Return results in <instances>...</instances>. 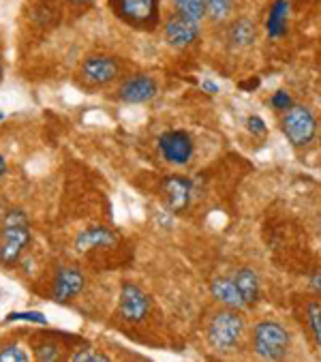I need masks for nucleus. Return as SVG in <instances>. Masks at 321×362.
<instances>
[{"label":"nucleus","mask_w":321,"mask_h":362,"mask_svg":"<svg viewBox=\"0 0 321 362\" xmlns=\"http://www.w3.org/2000/svg\"><path fill=\"white\" fill-rule=\"evenodd\" d=\"M243 334H245V320L238 313V309H229V307L216 311L206 326V339L210 347L216 351L235 349Z\"/></svg>","instance_id":"nucleus-1"},{"label":"nucleus","mask_w":321,"mask_h":362,"mask_svg":"<svg viewBox=\"0 0 321 362\" xmlns=\"http://www.w3.org/2000/svg\"><path fill=\"white\" fill-rule=\"evenodd\" d=\"M30 243V226L22 210H9L3 219L0 232V264L11 266L20 259L22 251Z\"/></svg>","instance_id":"nucleus-2"},{"label":"nucleus","mask_w":321,"mask_h":362,"mask_svg":"<svg viewBox=\"0 0 321 362\" xmlns=\"http://www.w3.org/2000/svg\"><path fill=\"white\" fill-rule=\"evenodd\" d=\"M253 347L264 360H281L289 351V332L279 322H259L253 328Z\"/></svg>","instance_id":"nucleus-3"},{"label":"nucleus","mask_w":321,"mask_h":362,"mask_svg":"<svg viewBox=\"0 0 321 362\" xmlns=\"http://www.w3.org/2000/svg\"><path fill=\"white\" fill-rule=\"evenodd\" d=\"M283 133L291 146H308L317 135V120L313 112L304 105H291L283 116Z\"/></svg>","instance_id":"nucleus-4"},{"label":"nucleus","mask_w":321,"mask_h":362,"mask_svg":"<svg viewBox=\"0 0 321 362\" xmlns=\"http://www.w3.org/2000/svg\"><path fill=\"white\" fill-rule=\"evenodd\" d=\"M112 11L129 26H154L158 22L156 0H110Z\"/></svg>","instance_id":"nucleus-5"},{"label":"nucleus","mask_w":321,"mask_h":362,"mask_svg":"<svg viewBox=\"0 0 321 362\" xmlns=\"http://www.w3.org/2000/svg\"><path fill=\"white\" fill-rule=\"evenodd\" d=\"M158 151L168 163L187 165L193 157L195 146H193V139L189 133L174 129V131H168L158 137Z\"/></svg>","instance_id":"nucleus-6"},{"label":"nucleus","mask_w":321,"mask_h":362,"mask_svg":"<svg viewBox=\"0 0 321 362\" xmlns=\"http://www.w3.org/2000/svg\"><path fill=\"white\" fill-rule=\"evenodd\" d=\"M148 309H150V298L144 289L135 283H122V289H120V317L131 322V324H137L141 322L146 315H148Z\"/></svg>","instance_id":"nucleus-7"},{"label":"nucleus","mask_w":321,"mask_h":362,"mask_svg":"<svg viewBox=\"0 0 321 362\" xmlns=\"http://www.w3.org/2000/svg\"><path fill=\"white\" fill-rule=\"evenodd\" d=\"M79 74L91 86H105L118 76V62L112 56H88Z\"/></svg>","instance_id":"nucleus-8"},{"label":"nucleus","mask_w":321,"mask_h":362,"mask_svg":"<svg viewBox=\"0 0 321 362\" xmlns=\"http://www.w3.org/2000/svg\"><path fill=\"white\" fill-rule=\"evenodd\" d=\"M197 37H199V22L195 20H189L176 13V18H172L165 24V41L172 47H178V49L189 47L197 41Z\"/></svg>","instance_id":"nucleus-9"},{"label":"nucleus","mask_w":321,"mask_h":362,"mask_svg":"<svg viewBox=\"0 0 321 362\" xmlns=\"http://www.w3.org/2000/svg\"><path fill=\"white\" fill-rule=\"evenodd\" d=\"M118 97L124 103H148L156 97V82L148 76H133L124 80L118 88Z\"/></svg>","instance_id":"nucleus-10"},{"label":"nucleus","mask_w":321,"mask_h":362,"mask_svg":"<svg viewBox=\"0 0 321 362\" xmlns=\"http://www.w3.org/2000/svg\"><path fill=\"white\" fill-rule=\"evenodd\" d=\"M191 195H193V185L185 176H170L163 182V197L172 212L185 210L191 204Z\"/></svg>","instance_id":"nucleus-11"},{"label":"nucleus","mask_w":321,"mask_h":362,"mask_svg":"<svg viewBox=\"0 0 321 362\" xmlns=\"http://www.w3.org/2000/svg\"><path fill=\"white\" fill-rule=\"evenodd\" d=\"M84 289V274L75 268H60L54 279V298L58 303L73 300Z\"/></svg>","instance_id":"nucleus-12"},{"label":"nucleus","mask_w":321,"mask_h":362,"mask_svg":"<svg viewBox=\"0 0 321 362\" xmlns=\"http://www.w3.org/2000/svg\"><path fill=\"white\" fill-rule=\"evenodd\" d=\"M210 292H212V298L218 300L221 305L229 307V309H245L249 307L243 292H240V287L235 285L233 279H227V276H216L212 283H210Z\"/></svg>","instance_id":"nucleus-13"},{"label":"nucleus","mask_w":321,"mask_h":362,"mask_svg":"<svg viewBox=\"0 0 321 362\" xmlns=\"http://www.w3.org/2000/svg\"><path fill=\"white\" fill-rule=\"evenodd\" d=\"M116 243V234L107 228H88L84 232H79L75 238V249L79 253H86L99 247H112Z\"/></svg>","instance_id":"nucleus-14"},{"label":"nucleus","mask_w":321,"mask_h":362,"mask_svg":"<svg viewBox=\"0 0 321 362\" xmlns=\"http://www.w3.org/2000/svg\"><path fill=\"white\" fill-rule=\"evenodd\" d=\"M233 281H235V285L240 287V292H243V296H245V300H247L249 307L255 305V303L259 300V296H262V285H259V279H257V274H255L253 270H249V268H240V270L235 272Z\"/></svg>","instance_id":"nucleus-15"},{"label":"nucleus","mask_w":321,"mask_h":362,"mask_svg":"<svg viewBox=\"0 0 321 362\" xmlns=\"http://www.w3.org/2000/svg\"><path fill=\"white\" fill-rule=\"evenodd\" d=\"M227 39L233 47H249L255 41V24L249 18H240L229 26Z\"/></svg>","instance_id":"nucleus-16"},{"label":"nucleus","mask_w":321,"mask_h":362,"mask_svg":"<svg viewBox=\"0 0 321 362\" xmlns=\"http://www.w3.org/2000/svg\"><path fill=\"white\" fill-rule=\"evenodd\" d=\"M287 16H289V0H276V3L270 7L268 22H266V28H268L270 37H283L285 35Z\"/></svg>","instance_id":"nucleus-17"},{"label":"nucleus","mask_w":321,"mask_h":362,"mask_svg":"<svg viewBox=\"0 0 321 362\" xmlns=\"http://www.w3.org/2000/svg\"><path fill=\"white\" fill-rule=\"evenodd\" d=\"M176 13L189 20L199 22L206 16V0H172Z\"/></svg>","instance_id":"nucleus-18"},{"label":"nucleus","mask_w":321,"mask_h":362,"mask_svg":"<svg viewBox=\"0 0 321 362\" xmlns=\"http://www.w3.org/2000/svg\"><path fill=\"white\" fill-rule=\"evenodd\" d=\"M233 11V0H206V16L212 22H223Z\"/></svg>","instance_id":"nucleus-19"},{"label":"nucleus","mask_w":321,"mask_h":362,"mask_svg":"<svg viewBox=\"0 0 321 362\" xmlns=\"http://www.w3.org/2000/svg\"><path fill=\"white\" fill-rule=\"evenodd\" d=\"M306 322H308V328L313 332V339L315 343L321 347V305L319 303H308L306 307Z\"/></svg>","instance_id":"nucleus-20"},{"label":"nucleus","mask_w":321,"mask_h":362,"mask_svg":"<svg viewBox=\"0 0 321 362\" xmlns=\"http://www.w3.org/2000/svg\"><path fill=\"white\" fill-rule=\"evenodd\" d=\"M30 360V356L20 347V345H5V347H0V362H26Z\"/></svg>","instance_id":"nucleus-21"},{"label":"nucleus","mask_w":321,"mask_h":362,"mask_svg":"<svg viewBox=\"0 0 321 362\" xmlns=\"http://www.w3.org/2000/svg\"><path fill=\"white\" fill-rule=\"evenodd\" d=\"M71 360L73 362H110L112 358L107 356V354H103V351H99V349H82V351H75L73 356H71Z\"/></svg>","instance_id":"nucleus-22"},{"label":"nucleus","mask_w":321,"mask_h":362,"mask_svg":"<svg viewBox=\"0 0 321 362\" xmlns=\"http://www.w3.org/2000/svg\"><path fill=\"white\" fill-rule=\"evenodd\" d=\"M35 356L41 362H56L60 358V351H58L56 343H41V345L35 347Z\"/></svg>","instance_id":"nucleus-23"},{"label":"nucleus","mask_w":321,"mask_h":362,"mask_svg":"<svg viewBox=\"0 0 321 362\" xmlns=\"http://www.w3.org/2000/svg\"><path fill=\"white\" fill-rule=\"evenodd\" d=\"M35 322V324H45V315L39 313V311H18V313H11L7 317V322Z\"/></svg>","instance_id":"nucleus-24"},{"label":"nucleus","mask_w":321,"mask_h":362,"mask_svg":"<svg viewBox=\"0 0 321 362\" xmlns=\"http://www.w3.org/2000/svg\"><path fill=\"white\" fill-rule=\"evenodd\" d=\"M272 105H274L276 110H285V112H287V110L293 105V101H291V97H289L285 90H279V93L272 97Z\"/></svg>","instance_id":"nucleus-25"},{"label":"nucleus","mask_w":321,"mask_h":362,"mask_svg":"<svg viewBox=\"0 0 321 362\" xmlns=\"http://www.w3.org/2000/svg\"><path fill=\"white\" fill-rule=\"evenodd\" d=\"M249 131L255 133V135H264L266 133V122L259 116H251L249 118Z\"/></svg>","instance_id":"nucleus-26"},{"label":"nucleus","mask_w":321,"mask_h":362,"mask_svg":"<svg viewBox=\"0 0 321 362\" xmlns=\"http://www.w3.org/2000/svg\"><path fill=\"white\" fill-rule=\"evenodd\" d=\"M202 88H204L206 93H210V95H214V93H218V86H216L214 82H210V80H206V82H202Z\"/></svg>","instance_id":"nucleus-27"},{"label":"nucleus","mask_w":321,"mask_h":362,"mask_svg":"<svg viewBox=\"0 0 321 362\" xmlns=\"http://www.w3.org/2000/svg\"><path fill=\"white\" fill-rule=\"evenodd\" d=\"M313 287L321 294V274H315V276H313Z\"/></svg>","instance_id":"nucleus-28"},{"label":"nucleus","mask_w":321,"mask_h":362,"mask_svg":"<svg viewBox=\"0 0 321 362\" xmlns=\"http://www.w3.org/2000/svg\"><path fill=\"white\" fill-rule=\"evenodd\" d=\"M5 172H7V161H5V157L0 155V178L5 176Z\"/></svg>","instance_id":"nucleus-29"},{"label":"nucleus","mask_w":321,"mask_h":362,"mask_svg":"<svg viewBox=\"0 0 321 362\" xmlns=\"http://www.w3.org/2000/svg\"><path fill=\"white\" fill-rule=\"evenodd\" d=\"M71 3H75V5H88V3H93V0H71Z\"/></svg>","instance_id":"nucleus-30"},{"label":"nucleus","mask_w":321,"mask_h":362,"mask_svg":"<svg viewBox=\"0 0 321 362\" xmlns=\"http://www.w3.org/2000/svg\"><path fill=\"white\" fill-rule=\"evenodd\" d=\"M0 80H3V62H0Z\"/></svg>","instance_id":"nucleus-31"},{"label":"nucleus","mask_w":321,"mask_h":362,"mask_svg":"<svg viewBox=\"0 0 321 362\" xmlns=\"http://www.w3.org/2000/svg\"><path fill=\"white\" fill-rule=\"evenodd\" d=\"M3 118H5V114H3V112H0V120H3Z\"/></svg>","instance_id":"nucleus-32"},{"label":"nucleus","mask_w":321,"mask_h":362,"mask_svg":"<svg viewBox=\"0 0 321 362\" xmlns=\"http://www.w3.org/2000/svg\"><path fill=\"white\" fill-rule=\"evenodd\" d=\"M319 97H321V84H319Z\"/></svg>","instance_id":"nucleus-33"},{"label":"nucleus","mask_w":321,"mask_h":362,"mask_svg":"<svg viewBox=\"0 0 321 362\" xmlns=\"http://www.w3.org/2000/svg\"><path fill=\"white\" fill-rule=\"evenodd\" d=\"M319 146H321V135H319Z\"/></svg>","instance_id":"nucleus-34"}]
</instances>
